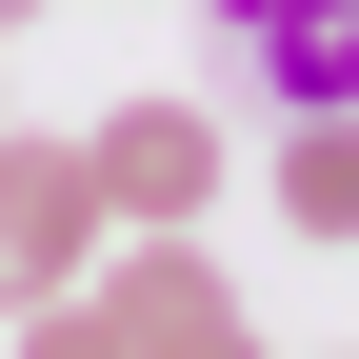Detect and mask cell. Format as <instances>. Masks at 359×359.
I'll return each instance as SVG.
<instances>
[{
    "label": "cell",
    "instance_id": "obj_1",
    "mask_svg": "<svg viewBox=\"0 0 359 359\" xmlns=\"http://www.w3.org/2000/svg\"><path fill=\"white\" fill-rule=\"evenodd\" d=\"M100 299H120V339L140 359H280L240 320V280L200 259V219H140V240H100Z\"/></svg>",
    "mask_w": 359,
    "mask_h": 359
},
{
    "label": "cell",
    "instance_id": "obj_2",
    "mask_svg": "<svg viewBox=\"0 0 359 359\" xmlns=\"http://www.w3.org/2000/svg\"><path fill=\"white\" fill-rule=\"evenodd\" d=\"M200 60H219V100H259V120L359 100V0H200Z\"/></svg>",
    "mask_w": 359,
    "mask_h": 359
},
{
    "label": "cell",
    "instance_id": "obj_3",
    "mask_svg": "<svg viewBox=\"0 0 359 359\" xmlns=\"http://www.w3.org/2000/svg\"><path fill=\"white\" fill-rule=\"evenodd\" d=\"M100 180H80V140H20V120H0V320H20V299H60V280H100Z\"/></svg>",
    "mask_w": 359,
    "mask_h": 359
},
{
    "label": "cell",
    "instance_id": "obj_4",
    "mask_svg": "<svg viewBox=\"0 0 359 359\" xmlns=\"http://www.w3.org/2000/svg\"><path fill=\"white\" fill-rule=\"evenodd\" d=\"M80 180H100L120 240H140V219H200V200H219V100H120V120H80Z\"/></svg>",
    "mask_w": 359,
    "mask_h": 359
},
{
    "label": "cell",
    "instance_id": "obj_5",
    "mask_svg": "<svg viewBox=\"0 0 359 359\" xmlns=\"http://www.w3.org/2000/svg\"><path fill=\"white\" fill-rule=\"evenodd\" d=\"M259 180H280V219H299V240H359V100H299Z\"/></svg>",
    "mask_w": 359,
    "mask_h": 359
},
{
    "label": "cell",
    "instance_id": "obj_6",
    "mask_svg": "<svg viewBox=\"0 0 359 359\" xmlns=\"http://www.w3.org/2000/svg\"><path fill=\"white\" fill-rule=\"evenodd\" d=\"M20 359H140V339H120L100 280H60V299H20Z\"/></svg>",
    "mask_w": 359,
    "mask_h": 359
},
{
    "label": "cell",
    "instance_id": "obj_7",
    "mask_svg": "<svg viewBox=\"0 0 359 359\" xmlns=\"http://www.w3.org/2000/svg\"><path fill=\"white\" fill-rule=\"evenodd\" d=\"M20 20H40V0H0V40H20Z\"/></svg>",
    "mask_w": 359,
    "mask_h": 359
},
{
    "label": "cell",
    "instance_id": "obj_8",
    "mask_svg": "<svg viewBox=\"0 0 359 359\" xmlns=\"http://www.w3.org/2000/svg\"><path fill=\"white\" fill-rule=\"evenodd\" d=\"M0 120H20V100H0Z\"/></svg>",
    "mask_w": 359,
    "mask_h": 359
}]
</instances>
